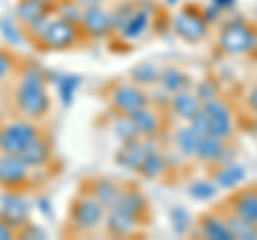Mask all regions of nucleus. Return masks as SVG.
I'll return each mask as SVG.
<instances>
[{"mask_svg": "<svg viewBox=\"0 0 257 240\" xmlns=\"http://www.w3.org/2000/svg\"><path fill=\"white\" fill-rule=\"evenodd\" d=\"M45 73L37 65H30L22 71V77L15 86V109L28 120H41L52 107V99L45 86Z\"/></svg>", "mask_w": 257, "mask_h": 240, "instance_id": "1", "label": "nucleus"}, {"mask_svg": "<svg viewBox=\"0 0 257 240\" xmlns=\"http://www.w3.org/2000/svg\"><path fill=\"white\" fill-rule=\"evenodd\" d=\"M79 37H82L79 26L60 20L58 15L54 18V13L47 15L45 20L28 26V39H32L41 50H47V52L71 50L73 45L79 43Z\"/></svg>", "mask_w": 257, "mask_h": 240, "instance_id": "2", "label": "nucleus"}, {"mask_svg": "<svg viewBox=\"0 0 257 240\" xmlns=\"http://www.w3.org/2000/svg\"><path fill=\"white\" fill-rule=\"evenodd\" d=\"M257 35V26L253 22L242 18H231L219 28V37H216V47L219 52L231 58L238 56H248Z\"/></svg>", "mask_w": 257, "mask_h": 240, "instance_id": "3", "label": "nucleus"}, {"mask_svg": "<svg viewBox=\"0 0 257 240\" xmlns=\"http://www.w3.org/2000/svg\"><path fill=\"white\" fill-rule=\"evenodd\" d=\"M170 24L174 35L189 45H199L210 35V24L204 20L202 9L195 5H184L178 13L172 15Z\"/></svg>", "mask_w": 257, "mask_h": 240, "instance_id": "4", "label": "nucleus"}, {"mask_svg": "<svg viewBox=\"0 0 257 240\" xmlns=\"http://www.w3.org/2000/svg\"><path fill=\"white\" fill-rule=\"evenodd\" d=\"M107 103L116 116H131L133 111H138L144 105L152 103V99L146 92V88H142L133 82H120V84L109 86Z\"/></svg>", "mask_w": 257, "mask_h": 240, "instance_id": "5", "label": "nucleus"}, {"mask_svg": "<svg viewBox=\"0 0 257 240\" xmlns=\"http://www.w3.org/2000/svg\"><path fill=\"white\" fill-rule=\"evenodd\" d=\"M105 208H103L90 193H84L79 195L73 204H71V210H69V221L73 225L75 231H94L96 227L103 225L105 221Z\"/></svg>", "mask_w": 257, "mask_h": 240, "instance_id": "6", "label": "nucleus"}, {"mask_svg": "<svg viewBox=\"0 0 257 240\" xmlns=\"http://www.w3.org/2000/svg\"><path fill=\"white\" fill-rule=\"evenodd\" d=\"M155 7L144 0H135V9L128 15V20L116 30V37L122 43H138L152 30V18H155Z\"/></svg>", "mask_w": 257, "mask_h": 240, "instance_id": "7", "label": "nucleus"}, {"mask_svg": "<svg viewBox=\"0 0 257 240\" xmlns=\"http://www.w3.org/2000/svg\"><path fill=\"white\" fill-rule=\"evenodd\" d=\"M41 133L39 127L35 125V120H15L0 129V153L7 155H20L28 144Z\"/></svg>", "mask_w": 257, "mask_h": 240, "instance_id": "8", "label": "nucleus"}, {"mask_svg": "<svg viewBox=\"0 0 257 240\" xmlns=\"http://www.w3.org/2000/svg\"><path fill=\"white\" fill-rule=\"evenodd\" d=\"M202 111L206 116L208 133L210 135H216L221 140H229L234 135V114H231V107L221 97L204 101Z\"/></svg>", "mask_w": 257, "mask_h": 240, "instance_id": "9", "label": "nucleus"}, {"mask_svg": "<svg viewBox=\"0 0 257 240\" xmlns=\"http://www.w3.org/2000/svg\"><path fill=\"white\" fill-rule=\"evenodd\" d=\"M30 172L32 167L24 163L20 155H7L0 153V187L5 191H20L28 189L30 185Z\"/></svg>", "mask_w": 257, "mask_h": 240, "instance_id": "10", "label": "nucleus"}, {"mask_svg": "<svg viewBox=\"0 0 257 240\" xmlns=\"http://www.w3.org/2000/svg\"><path fill=\"white\" fill-rule=\"evenodd\" d=\"M79 30L86 39L90 41H103L114 35V24H111V13L105 11L101 5L84 7L82 22H79Z\"/></svg>", "mask_w": 257, "mask_h": 240, "instance_id": "11", "label": "nucleus"}, {"mask_svg": "<svg viewBox=\"0 0 257 240\" xmlns=\"http://www.w3.org/2000/svg\"><path fill=\"white\" fill-rule=\"evenodd\" d=\"M225 210L257 227V187H236L231 195L225 199Z\"/></svg>", "mask_w": 257, "mask_h": 240, "instance_id": "12", "label": "nucleus"}, {"mask_svg": "<svg viewBox=\"0 0 257 240\" xmlns=\"http://www.w3.org/2000/svg\"><path fill=\"white\" fill-rule=\"evenodd\" d=\"M152 148H157V144L152 140H144V138H135V140L122 142V146L118 148L114 161H116L118 167H122V170L135 172L140 167L142 159L146 157V153H150Z\"/></svg>", "mask_w": 257, "mask_h": 240, "instance_id": "13", "label": "nucleus"}, {"mask_svg": "<svg viewBox=\"0 0 257 240\" xmlns=\"http://www.w3.org/2000/svg\"><path fill=\"white\" fill-rule=\"evenodd\" d=\"M3 206H0V217L5 221H9L15 229H22L28 223V214H30V206L24 199L20 191H7L3 195Z\"/></svg>", "mask_w": 257, "mask_h": 240, "instance_id": "14", "label": "nucleus"}, {"mask_svg": "<svg viewBox=\"0 0 257 240\" xmlns=\"http://www.w3.org/2000/svg\"><path fill=\"white\" fill-rule=\"evenodd\" d=\"M54 0H18L15 5V18L24 26H32V24L45 20L47 15L54 13Z\"/></svg>", "mask_w": 257, "mask_h": 240, "instance_id": "15", "label": "nucleus"}, {"mask_svg": "<svg viewBox=\"0 0 257 240\" xmlns=\"http://www.w3.org/2000/svg\"><path fill=\"white\" fill-rule=\"evenodd\" d=\"M131 120L140 133V138H144V140H155L161 133V129H163V116H161V111L157 107H152L150 103L144 105L142 109L133 111Z\"/></svg>", "mask_w": 257, "mask_h": 240, "instance_id": "16", "label": "nucleus"}, {"mask_svg": "<svg viewBox=\"0 0 257 240\" xmlns=\"http://www.w3.org/2000/svg\"><path fill=\"white\" fill-rule=\"evenodd\" d=\"M197 231L206 240H231L221 210H208L197 217Z\"/></svg>", "mask_w": 257, "mask_h": 240, "instance_id": "17", "label": "nucleus"}, {"mask_svg": "<svg viewBox=\"0 0 257 240\" xmlns=\"http://www.w3.org/2000/svg\"><path fill=\"white\" fill-rule=\"evenodd\" d=\"M114 208H120L122 212L131 214L133 219H138L140 223H144V221H146V217H148V208H150V204H148V197L144 195L140 189L131 187V189H122L118 204H116Z\"/></svg>", "mask_w": 257, "mask_h": 240, "instance_id": "18", "label": "nucleus"}, {"mask_svg": "<svg viewBox=\"0 0 257 240\" xmlns=\"http://www.w3.org/2000/svg\"><path fill=\"white\" fill-rule=\"evenodd\" d=\"M170 109L172 114L182 120V123H189L191 118H195L199 111H202V101L197 99V94L193 90H180L176 94H170Z\"/></svg>", "mask_w": 257, "mask_h": 240, "instance_id": "19", "label": "nucleus"}, {"mask_svg": "<svg viewBox=\"0 0 257 240\" xmlns=\"http://www.w3.org/2000/svg\"><path fill=\"white\" fill-rule=\"evenodd\" d=\"M86 193H90L96 202L105 208V210H109V208H114L118 204L120 193H122V187L111 178H92L90 187L86 189Z\"/></svg>", "mask_w": 257, "mask_h": 240, "instance_id": "20", "label": "nucleus"}, {"mask_svg": "<svg viewBox=\"0 0 257 240\" xmlns=\"http://www.w3.org/2000/svg\"><path fill=\"white\" fill-rule=\"evenodd\" d=\"M225 146H227V140H221V138H216V135L206 133L199 138L193 159L199 161L202 165H216L221 161Z\"/></svg>", "mask_w": 257, "mask_h": 240, "instance_id": "21", "label": "nucleus"}, {"mask_svg": "<svg viewBox=\"0 0 257 240\" xmlns=\"http://www.w3.org/2000/svg\"><path fill=\"white\" fill-rule=\"evenodd\" d=\"M216 170L212 174V180L219 189H227L234 191L236 187H240L246 180V170L244 165H240L236 161H227V163H219L214 165Z\"/></svg>", "mask_w": 257, "mask_h": 240, "instance_id": "22", "label": "nucleus"}, {"mask_svg": "<svg viewBox=\"0 0 257 240\" xmlns=\"http://www.w3.org/2000/svg\"><path fill=\"white\" fill-rule=\"evenodd\" d=\"M157 86H161V90H165L167 94H176L180 90H191L193 88V79L187 71H182L178 67H163L159 73V82Z\"/></svg>", "mask_w": 257, "mask_h": 240, "instance_id": "23", "label": "nucleus"}, {"mask_svg": "<svg viewBox=\"0 0 257 240\" xmlns=\"http://www.w3.org/2000/svg\"><path fill=\"white\" fill-rule=\"evenodd\" d=\"M20 157L24 159V163L28 167H43L50 163V159H52V144L43 133H39L37 138L22 150Z\"/></svg>", "mask_w": 257, "mask_h": 240, "instance_id": "24", "label": "nucleus"}, {"mask_svg": "<svg viewBox=\"0 0 257 240\" xmlns=\"http://www.w3.org/2000/svg\"><path fill=\"white\" fill-rule=\"evenodd\" d=\"M103 223H105V229L116 238H124V236L135 234V229L140 225L138 219H133L131 214L122 212L120 208H109L105 212V221Z\"/></svg>", "mask_w": 257, "mask_h": 240, "instance_id": "25", "label": "nucleus"}, {"mask_svg": "<svg viewBox=\"0 0 257 240\" xmlns=\"http://www.w3.org/2000/svg\"><path fill=\"white\" fill-rule=\"evenodd\" d=\"M140 176L144 180H159L161 176L167 172V157L165 153H161L159 148H152L150 153H146V157L142 159V163L138 170Z\"/></svg>", "mask_w": 257, "mask_h": 240, "instance_id": "26", "label": "nucleus"}, {"mask_svg": "<svg viewBox=\"0 0 257 240\" xmlns=\"http://www.w3.org/2000/svg\"><path fill=\"white\" fill-rule=\"evenodd\" d=\"M202 135H197L195 131L191 129V125L187 123L184 127H178V129L174 131L172 135V142L176 150H178L180 159H193V155H195V148H197V142Z\"/></svg>", "mask_w": 257, "mask_h": 240, "instance_id": "27", "label": "nucleus"}, {"mask_svg": "<svg viewBox=\"0 0 257 240\" xmlns=\"http://www.w3.org/2000/svg\"><path fill=\"white\" fill-rule=\"evenodd\" d=\"M223 219L227 223V229L231 234V240H257V227L251 225V223H246L244 219L236 217L234 212L225 210L223 208Z\"/></svg>", "mask_w": 257, "mask_h": 240, "instance_id": "28", "label": "nucleus"}, {"mask_svg": "<svg viewBox=\"0 0 257 240\" xmlns=\"http://www.w3.org/2000/svg\"><path fill=\"white\" fill-rule=\"evenodd\" d=\"M159 73H161V69L155 62H138V65L128 71V79L142 88H152L159 82Z\"/></svg>", "mask_w": 257, "mask_h": 240, "instance_id": "29", "label": "nucleus"}, {"mask_svg": "<svg viewBox=\"0 0 257 240\" xmlns=\"http://www.w3.org/2000/svg\"><path fill=\"white\" fill-rule=\"evenodd\" d=\"M219 193V187L214 185L212 178H199L193 180L189 185V197L197 199V202H210Z\"/></svg>", "mask_w": 257, "mask_h": 240, "instance_id": "30", "label": "nucleus"}, {"mask_svg": "<svg viewBox=\"0 0 257 240\" xmlns=\"http://www.w3.org/2000/svg\"><path fill=\"white\" fill-rule=\"evenodd\" d=\"M170 221H172V229L178 236H187L191 227H193V217L184 206H174L170 210Z\"/></svg>", "mask_w": 257, "mask_h": 240, "instance_id": "31", "label": "nucleus"}, {"mask_svg": "<svg viewBox=\"0 0 257 240\" xmlns=\"http://www.w3.org/2000/svg\"><path fill=\"white\" fill-rule=\"evenodd\" d=\"M54 11H56V15H58L60 20L79 26V22H82V13H84V7H79L77 3H73V0H64V3L54 7Z\"/></svg>", "mask_w": 257, "mask_h": 240, "instance_id": "32", "label": "nucleus"}, {"mask_svg": "<svg viewBox=\"0 0 257 240\" xmlns=\"http://www.w3.org/2000/svg\"><path fill=\"white\" fill-rule=\"evenodd\" d=\"M79 82H82V79H79L77 75H60L58 77V84H56V88H58L60 101L64 103V105H71V103H73V94L77 92Z\"/></svg>", "mask_w": 257, "mask_h": 240, "instance_id": "33", "label": "nucleus"}, {"mask_svg": "<svg viewBox=\"0 0 257 240\" xmlns=\"http://www.w3.org/2000/svg\"><path fill=\"white\" fill-rule=\"evenodd\" d=\"M111 131H114V135L120 142H128V140L140 138V133H138V129H135L131 116H118L114 120V125H111Z\"/></svg>", "mask_w": 257, "mask_h": 240, "instance_id": "34", "label": "nucleus"}, {"mask_svg": "<svg viewBox=\"0 0 257 240\" xmlns=\"http://www.w3.org/2000/svg\"><path fill=\"white\" fill-rule=\"evenodd\" d=\"M193 86H195V94H197V99L202 103L219 97V86H216V82L210 79V77H206V79H202V82H197Z\"/></svg>", "mask_w": 257, "mask_h": 240, "instance_id": "35", "label": "nucleus"}, {"mask_svg": "<svg viewBox=\"0 0 257 240\" xmlns=\"http://www.w3.org/2000/svg\"><path fill=\"white\" fill-rule=\"evenodd\" d=\"M15 67H18V58H15L13 52H7V50H0V84L7 82Z\"/></svg>", "mask_w": 257, "mask_h": 240, "instance_id": "36", "label": "nucleus"}, {"mask_svg": "<svg viewBox=\"0 0 257 240\" xmlns=\"http://www.w3.org/2000/svg\"><path fill=\"white\" fill-rule=\"evenodd\" d=\"M0 30H3L5 39H7V41H9L11 45H20V43L24 41V35L13 26V22H9V20H0Z\"/></svg>", "mask_w": 257, "mask_h": 240, "instance_id": "37", "label": "nucleus"}, {"mask_svg": "<svg viewBox=\"0 0 257 240\" xmlns=\"http://www.w3.org/2000/svg\"><path fill=\"white\" fill-rule=\"evenodd\" d=\"M15 236H18V229H15L9 221H5L0 217V240H11Z\"/></svg>", "mask_w": 257, "mask_h": 240, "instance_id": "38", "label": "nucleus"}, {"mask_svg": "<svg viewBox=\"0 0 257 240\" xmlns=\"http://www.w3.org/2000/svg\"><path fill=\"white\" fill-rule=\"evenodd\" d=\"M22 231V236H26V238H47V234H45V229H41V227H37V225H24V229H20Z\"/></svg>", "mask_w": 257, "mask_h": 240, "instance_id": "39", "label": "nucleus"}, {"mask_svg": "<svg viewBox=\"0 0 257 240\" xmlns=\"http://www.w3.org/2000/svg\"><path fill=\"white\" fill-rule=\"evenodd\" d=\"M244 103H246V107H248V111L251 114H255L257 116V84L251 88V90L246 92V97H244Z\"/></svg>", "mask_w": 257, "mask_h": 240, "instance_id": "40", "label": "nucleus"}, {"mask_svg": "<svg viewBox=\"0 0 257 240\" xmlns=\"http://www.w3.org/2000/svg\"><path fill=\"white\" fill-rule=\"evenodd\" d=\"M202 15H204V20H206L208 24H212V22H219L221 9H219V7H214V5H210V7H204V9H202Z\"/></svg>", "mask_w": 257, "mask_h": 240, "instance_id": "41", "label": "nucleus"}, {"mask_svg": "<svg viewBox=\"0 0 257 240\" xmlns=\"http://www.w3.org/2000/svg\"><path fill=\"white\" fill-rule=\"evenodd\" d=\"M238 0H212V5L214 7H219L221 11H227V9H234Z\"/></svg>", "mask_w": 257, "mask_h": 240, "instance_id": "42", "label": "nucleus"}, {"mask_svg": "<svg viewBox=\"0 0 257 240\" xmlns=\"http://www.w3.org/2000/svg\"><path fill=\"white\" fill-rule=\"evenodd\" d=\"M39 208H41V212H45L47 217H52V206H50V199H39Z\"/></svg>", "mask_w": 257, "mask_h": 240, "instance_id": "43", "label": "nucleus"}, {"mask_svg": "<svg viewBox=\"0 0 257 240\" xmlns=\"http://www.w3.org/2000/svg\"><path fill=\"white\" fill-rule=\"evenodd\" d=\"M73 3H77L79 7H92V5H103L105 0H73Z\"/></svg>", "mask_w": 257, "mask_h": 240, "instance_id": "44", "label": "nucleus"}, {"mask_svg": "<svg viewBox=\"0 0 257 240\" xmlns=\"http://www.w3.org/2000/svg\"><path fill=\"white\" fill-rule=\"evenodd\" d=\"M248 56H251L253 60H257V35H255V41H253V47H251V52H248Z\"/></svg>", "mask_w": 257, "mask_h": 240, "instance_id": "45", "label": "nucleus"}, {"mask_svg": "<svg viewBox=\"0 0 257 240\" xmlns=\"http://www.w3.org/2000/svg\"><path fill=\"white\" fill-rule=\"evenodd\" d=\"M165 3H167V5H170V7H174V5H178V3H180V0H165Z\"/></svg>", "mask_w": 257, "mask_h": 240, "instance_id": "46", "label": "nucleus"}, {"mask_svg": "<svg viewBox=\"0 0 257 240\" xmlns=\"http://www.w3.org/2000/svg\"><path fill=\"white\" fill-rule=\"evenodd\" d=\"M255 129H257V116H255Z\"/></svg>", "mask_w": 257, "mask_h": 240, "instance_id": "47", "label": "nucleus"}]
</instances>
